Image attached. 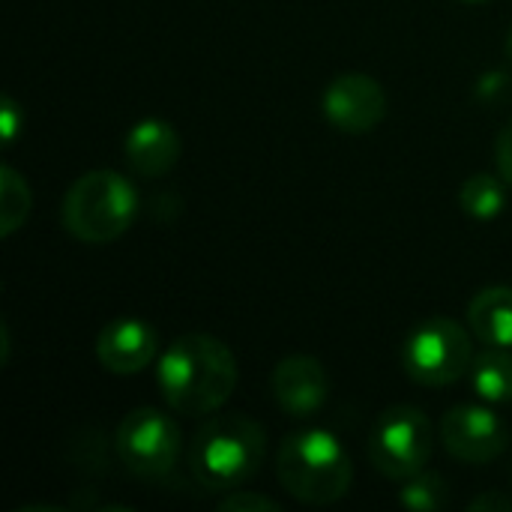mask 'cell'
<instances>
[{
	"label": "cell",
	"mask_w": 512,
	"mask_h": 512,
	"mask_svg": "<svg viewBox=\"0 0 512 512\" xmlns=\"http://www.w3.org/2000/svg\"><path fill=\"white\" fill-rule=\"evenodd\" d=\"M156 381L168 408L183 417H210L234 396L240 369L222 339L186 333L162 351Z\"/></svg>",
	"instance_id": "cell-1"
},
{
	"label": "cell",
	"mask_w": 512,
	"mask_h": 512,
	"mask_svg": "<svg viewBox=\"0 0 512 512\" xmlns=\"http://www.w3.org/2000/svg\"><path fill=\"white\" fill-rule=\"evenodd\" d=\"M267 432L249 414L207 417L189 444L192 477L213 492L246 486L264 465Z\"/></svg>",
	"instance_id": "cell-2"
},
{
	"label": "cell",
	"mask_w": 512,
	"mask_h": 512,
	"mask_svg": "<svg viewBox=\"0 0 512 512\" xmlns=\"http://www.w3.org/2000/svg\"><path fill=\"white\" fill-rule=\"evenodd\" d=\"M282 489L309 507H330L351 492L354 462L342 441L327 429H303L282 441L276 456Z\"/></svg>",
	"instance_id": "cell-3"
},
{
	"label": "cell",
	"mask_w": 512,
	"mask_h": 512,
	"mask_svg": "<svg viewBox=\"0 0 512 512\" xmlns=\"http://www.w3.org/2000/svg\"><path fill=\"white\" fill-rule=\"evenodd\" d=\"M138 207V189L132 186L129 177L111 168H96L84 171L66 189L60 204V222L66 234H72L75 240L105 246L132 228Z\"/></svg>",
	"instance_id": "cell-4"
},
{
	"label": "cell",
	"mask_w": 512,
	"mask_h": 512,
	"mask_svg": "<svg viewBox=\"0 0 512 512\" xmlns=\"http://www.w3.org/2000/svg\"><path fill=\"white\" fill-rule=\"evenodd\" d=\"M474 339L471 333L444 315L420 321L402 348V366L411 381L423 387H447L471 372Z\"/></svg>",
	"instance_id": "cell-5"
},
{
	"label": "cell",
	"mask_w": 512,
	"mask_h": 512,
	"mask_svg": "<svg viewBox=\"0 0 512 512\" xmlns=\"http://www.w3.org/2000/svg\"><path fill=\"white\" fill-rule=\"evenodd\" d=\"M435 453L432 420L414 405L387 408L369 432V462L387 480L405 483L426 471Z\"/></svg>",
	"instance_id": "cell-6"
},
{
	"label": "cell",
	"mask_w": 512,
	"mask_h": 512,
	"mask_svg": "<svg viewBox=\"0 0 512 512\" xmlns=\"http://www.w3.org/2000/svg\"><path fill=\"white\" fill-rule=\"evenodd\" d=\"M114 450L129 474L141 480H162L180 459L183 435L168 414L156 408H135L120 420L114 432Z\"/></svg>",
	"instance_id": "cell-7"
},
{
	"label": "cell",
	"mask_w": 512,
	"mask_h": 512,
	"mask_svg": "<svg viewBox=\"0 0 512 512\" xmlns=\"http://www.w3.org/2000/svg\"><path fill=\"white\" fill-rule=\"evenodd\" d=\"M441 441L453 459L465 465H489L507 450L510 429L483 405H459L444 414Z\"/></svg>",
	"instance_id": "cell-8"
},
{
	"label": "cell",
	"mask_w": 512,
	"mask_h": 512,
	"mask_svg": "<svg viewBox=\"0 0 512 512\" xmlns=\"http://www.w3.org/2000/svg\"><path fill=\"white\" fill-rule=\"evenodd\" d=\"M321 108L339 132L366 135L387 117V90L366 72H345L327 84Z\"/></svg>",
	"instance_id": "cell-9"
},
{
	"label": "cell",
	"mask_w": 512,
	"mask_h": 512,
	"mask_svg": "<svg viewBox=\"0 0 512 512\" xmlns=\"http://www.w3.org/2000/svg\"><path fill=\"white\" fill-rule=\"evenodd\" d=\"M270 390H273L276 405L288 417L306 420L324 408L330 396V375L321 360L309 354H291L273 366Z\"/></svg>",
	"instance_id": "cell-10"
},
{
	"label": "cell",
	"mask_w": 512,
	"mask_h": 512,
	"mask_svg": "<svg viewBox=\"0 0 512 512\" xmlns=\"http://www.w3.org/2000/svg\"><path fill=\"white\" fill-rule=\"evenodd\" d=\"M159 351L156 330L141 318H114L96 336V360L111 375L144 372Z\"/></svg>",
	"instance_id": "cell-11"
},
{
	"label": "cell",
	"mask_w": 512,
	"mask_h": 512,
	"mask_svg": "<svg viewBox=\"0 0 512 512\" xmlns=\"http://www.w3.org/2000/svg\"><path fill=\"white\" fill-rule=\"evenodd\" d=\"M180 150H183V144H180L177 129L168 120H159V117L138 120L126 132V141H123L126 165L138 177H147V180L165 177L177 165Z\"/></svg>",
	"instance_id": "cell-12"
},
{
	"label": "cell",
	"mask_w": 512,
	"mask_h": 512,
	"mask_svg": "<svg viewBox=\"0 0 512 512\" xmlns=\"http://www.w3.org/2000/svg\"><path fill=\"white\" fill-rule=\"evenodd\" d=\"M471 333L492 348H512V288H483L468 306Z\"/></svg>",
	"instance_id": "cell-13"
},
{
	"label": "cell",
	"mask_w": 512,
	"mask_h": 512,
	"mask_svg": "<svg viewBox=\"0 0 512 512\" xmlns=\"http://www.w3.org/2000/svg\"><path fill=\"white\" fill-rule=\"evenodd\" d=\"M471 384L486 402H512V354L510 348H486L471 363Z\"/></svg>",
	"instance_id": "cell-14"
},
{
	"label": "cell",
	"mask_w": 512,
	"mask_h": 512,
	"mask_svg": "<svg viewBox=\"0 0 512 512\" xmlns=\"http://www.w3.org/2000/svg\"><path fill=\"white\" fill-rule=\"evenodd\" d=\"M459 204L471 219H480V222L498 219L507 207V180L489 171L471 174L459 189Z\"/></svg>",
	"instance_id": "cell-15"
},
{
	"label": "cell",
	"mask_w": 512,
	"mask_h": 512,
	"mask_svg": "<svg viewBox=\"0 0 512 512\" xmlns=\"http://www.w3.org/2000/svg\"><path fill=\"white\" fill-rule=\"evenodd\" d=\"M33 207V195L27 180L12 168L3 165L0 168V237H12L30 216Z\"/></svg>",
	"instance_id": "cell-16"
},
{
	"label": "cell",
	"mask_w": 512,
	"mask_h": 512,
	"mask_svg": "<svg viewBox=\"0 0 512 512\" xmlns=\"http://www.w3.org/2000/svg\"><path fill=\"white\" fill-rule=\"evenodd\" d=\"M399 504L408 507V510H420V512H435L441 510L447 504V483L441 474H417L411 480H405V486L399 489Z\"/></svg>",
	"instance_id": "cell-17"
},
{
	"label": "cell",
	"mask_w": 512,
	"mask_h": 512,
	"mask_svg": "<svg viewBox=\"0 0 512 512\" xmlns=\"http://www.w3.org/2000/svg\"><path fill=\"white\" fill-rule=\"evenodd\" d=\"M219 510L231 512H264V510H279V504L267 495L249 492V489H231L225 492V498L219 501Z\"/></svg>",
	"instance_id": "cell-18"
},
{
	"label": "cell",
	"mask_w": 512,
	"mask_h": 512,
	"mask_svg": "<svg viewBox=\"0 0 512 512\" xmlns=\"http://www.w3.org/2000/svg\"><path fill=\"white\" fill-rule=\"evenodd\" d=\"M495 165H498V174L507 180V186H512V120L498 132V141H495Z\"/></svg>",
	"instance_id": "cell-19"
},
{
	"label": "cell",
	"mask_w": 512,
	"mask_h": 512,
	"mask_svg": "<svg viewBox=\"0 0 512 512\" xmlns=\"http://www.w3.org/2000/svg\"><path fill=\"white\" fill-rule=\"evenodd\" d=\"M471 512H512V498L504 495V492H486V495H477L471 504H468Z\"/></svg>",
	"instance_id": "cell-20"
},
{
	"label": "cell",
	"mask_w": 512,
	"mask_h": 512,
	"mask_svg": "<svg viewBox=\"0 0 512 512\" xmlns=\"http://www.w3.org/2000/svg\"><path fill=\"white\" fill-rule=\"evenodd\" d=\"M15 129H18V105L12 99H3V138L12 141Z\"/></svg>",
	"instance_id": "cell-21"
},
{
	"label": "cell",
	"mask_w": 512,
	"mask_h": 512,
	"mask_svg": "<svg viewBox=\"0 0 512 512\" xmlns=\"http://www.w3.org/2000/svg\"><path fill=\"white\" fill-rule=\"evenodd\" d=\"M504 51H507V57H510L512 63V27L507 30V39H504Z\"/></svg>",
	"instance_id": "cell-22"
},
{
	"label": "cell",
	"mask_w": 512,
	"mask_h": 512,
	"mask_svg": "<svg viewBox=\"0 0 512 512\" xmlns=\"http://www.w3.org/2000/svg\"><path fill=\"white\" fill-rule=\"evenodd\" d=\"M462 3H471V6H477V3H489V0H462Z\"/></svg>",
	"instance_id": "cell-23"
}]
</instances>
